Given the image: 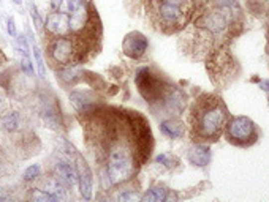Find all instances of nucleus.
<instances>
[{
  "label": "nucleus",
  "instance_id": "1",
  "mask_svg": "<svg viewBox=\"0 0 269 202\" xmlns=\"http://www.w3.org/2000/svg\"><path fill=\"white\" fill-rule=\"evenodd\" d=\"M81 124L86 145L97 164L101 191L136 180L155 147L144 114L124 106L98 104L81 114Z\"/></svg>",
  "mask_w": 269,
  "mask_h": 202
},
{
  "label": "nucleus",
  "instance_id": "2",
  "mask_svg": "<svg viewBox=\"0 0 269 202\" xmlns=\"http://www.w3.org/2000/svg\"><path fill=\"white\" fill-rule=\"evenodd\" d=\"M246 30L238 0H203L195 17L179 33L178 48L192 62H204L214 51L231 46Z\"/></svg>",
  "mask_w": 269,
  "mask_h": 202
},
{
  "label": "nucleus",
  "instance_id": "3",
  "mask_svg": "<svg viewBox=\"0 0 269 202\" xmlns=\"http://www.w3.org/2000/svg\"><path fill=\"white\" fill-rule=\"evenodd\" d=\"M231 117L223 96L217 92H196L187 114V136L190 142L215 144Z\"/></svg>",
  "mask_w": 269,
  "mask_h": 202
},
{
  "label": "nucleus",
  "instance_id": "4",
  "mask_svg": "<svg viewBox=\"0 0 269 202\" xmlns=\"http://www.w3.org/2000/svg\"><path fill=\"white\" fill-rule=\"evenodd\" d=\"M135 84L138 93L149 104L155 116L180 117L187 109V95L155 67L146 65L136 69Z\"/></svg>",
  "mask_w": 269,
  "mask_h": 202
},
{
  "label": "nucleus",
  "instance_id": "5",
  "mask_svg": "<svg viewBox=\"0 0 269 202\" xmlns=\"http://www.w3.org/2000/svg\"><path fill=\"white\" fill-rule=\"evenodd\" d=\"M203 0H140L149 27L165 37L179 35L192 22Z\"/></svg>",
  "mask_w": 269,
  "mask_h": 202
},
{
  "label": "nucleus",
  "instance_id": "6",
  "mask_svg": "<svg viewBox=\"0 0 269 202\" xmlns=\"http://www.w3.org/2000/svg\"><path fill=\"white\" fill-rule=\"evenodd\" d=\"M204 65L212 85L219 90L228 89L241 73V67L236 57L233 56L230 46L214 51L211 56L206 57Z\"/></svg>",
  "mask_w": 269,
  "mask_h": 202
},
{
  "label": "nucleus",
  "instance_id": "7",
  "mask_svg": "<svg viewBox=\"0 0 269 202\" xmlns=\"http://www.w3.org/2000/svg\"><path fill=\"white\" fill-rule=\"evenodd\" d=\"M223 137L228 144L234 147L249 148L260 140L262 131L252 119L246 116H231L225 125Z\"/></svg>",
  "mask_w": 269,
  "mask_h": 202
},
{
  "label": "nucleus",
  "instance_id": "8",
  "mask_svg": "<svg viewBox=\"0 0 269 202\" xmlns=\"http://www.w3.org/2000/svg\"><path fill=\"white\" fill-rule=\"evenodd\" d=\"M147 48H149V41L147 37L141 32H130L125 35V38L122 41V52L130 57L132 60H140L146 56Z\"/></svg>",
  "mask_w": 269,
  "mask_h": 202
},
{
  "label": "nucleus",
  "instance_id": "9",
  "mask_svg": "<svg viewBox=\"0 0 269 202\" xmlns=\"http://www.w3.org/2000/svg\"><path fill=\"white\" fill-rule=\"evenodd\" d=\"M45 35L46 38L53 37H70V16L59 11H51L45 21Z\"/></svg>",
  "mask_w": 269,
  "mask_h": 202
},
{
  "label": "nucleus",
  "instance_id": "10",
  "mask_svg": "<svg viewBox=\"0 0 269 202\" xmlns=\"http://www.w3.org/2000/svg\"><path fill=\"white\" fill-rule=\"evenodd\" d=\"M75 168L78 174V187H80L81 196L84 199H90L92 198V188H93V175L89 168L88 161L84 160L81 155H76L75 158Z\"/></svg>",
  "mask_w": 269,
  "mask_h": 202
},
{
  "label": "nucleus",
  "instance_id": "11",
  "mask_svg": "<svg viewBox=\"0 0 269 202\" xmlns=\"http://www.w3.org/2000/svg\"><path fill=\"white\" fill-rule=\"evenodd\" d=\"M171 199H179L178 193L173 191L171 188H168L165 183L159 180H152L149 188H147L141 196L143 202H167Z\"/></svg>",
  "mask_w": 269,
  "mask_h": 202
},
{
  "label": "nucleus",
  "instance_id": "12",
  "mask_svg": "<svg viewBox=\"0 0 269 202\" xmlns=\"http://www.w3.org/2000/svg\"><path fill=\"white\" fill-rule=\"evenodd\" d=\"M51 174L56 175V177L65 183L68 188H73L75 185H78V174H76V168L73 164H70L64 158H57L54 161V164L51 166Z\"/></svg>",
  "mask_w": 269,
  "mask_h": 202
},
{
  "label": "nucleus",
  "instance_id": "13",
  "mask_svg": "<svg viewBox=\"0 0 269 202\" xmlns=\"http://www.w3.org/2000/svg\"><path fill=\"white\" fill-rule=\"evenodd\" d=\"M187 160L195 168H206L212 160V152L209 148V144L192 142V145L187 150Z\"/></svg>",
  "mask_w": 269,
  "mask_h": 202
},
{
  "label": "nucleus",
  "instance_id": "14",
  "mask_svg": "<svg viewBox=\"0 0 269 202\" xmlns=\"http://www.w3.org/2000/svg\"><path fill=\"white\" fill-rule=\"evenodd\" d=\"M160 131L168 139H182L187 135V124L180 117H167L160 120Z\"/></svg>",
  "mask_w": 269,
  "mask_h": 202
},
{
  "label": "nucleus",
  "instance_id": "15",
  "mask_svg": "<svg viewBox=\"0 0 269 202\" xmlns=\"http://www.w3.org/2000/svg\"><path fill=\"white\" fill-rule=\"evenodd\" d=\"M38 188L51 193V195L56 196L59 201L60 199H67V196H68V187L65 185V183L60 182L56 175H53L51 172L48 175H45V177H41V175H40V177H38Z\"/></svg>",
  "mask_w": 269,
  "mask_h": 202
},
{
  "label": "nucleus",
  "instance_id": "16",
  "mask_svg": "<svg viewBox=\"0 0 269 202\" xmlns=\"http://www.w3.org/2000/svg\"><path fill=\"white\" fill-rule=\"evenodd\" d=\"M70 100L73 103V106L76 108V111L80 112V116L98 106V103L95 101V98H92L90 92H78V90H75V92L70 93Z\"/></svg>",
  "mask_w": 269,
  "mask_h": 202
},
{
  "label": "nucleus",
  "instance_id": "17",
  "mask_svg": "<svg viewBox=\"0 0 269 202\" xmlns=\"http://www.w3.org/2000/svg\"><path fill=\"white\" fill-rule=\"evenodd\" d=\"M0 125L8 133H13L21 127V114L18 111H8L0 116Z\"/></svg>",
  "mask_w": 269,
  "mask_h": 202
},
{
  "label": "nucleus",
  "instance_id": "18",
  "mask_svg": "<svg viewBox=\"0 0 269 202\" xmlns=\"http://www.w3.org/2000/svg\"><path fill=\"white\" fill-rule=\"evenodd\" d=\"M27 198H29L30 201H33V202H59V199H57L56 196H53L51 193L41 190V188H38V187L30 188Z\"/></svg>",
  "mask_w": 269,
  "mask_h": 202
},
{
  "label": "nucleus",
  "instance_id": "19",
  "mask_svg": "<svg viewBox=\"0 0 269 202\" xmlns=\"http://www.w3.org/2000/svg\"><path fill=\"white\" fill-rule=\"evenodd\" d=\"M155 163L162 164L163 168H167L168 171H175L178 166H179V158L176 155H171V153H162L155 158Z\"/></svg>",
  "mask_w": 269,
  "mask_h": 202
},
{
  "label": "nucleus",
  "instance_id": "20",
  "mask_svg": "<svg viewBox=\"0 0 269 202\" xmlns=\"http://www.w3.org/2000/svg\"><path fill=\"white\" fill-rule=\"evenodd\" d=\"M40 175H41V168H40L38 164H32V166H29V168L24 171L22 179H24L25 183H30V182L38 180Z\"/></svg>",
  "mask_w": 269,
  "mask_h": 202
},
{
  "label": "nucleus",
  "instance_id": "21",
  "mask_svg": "<svg viewBox=\"0 0 269 202\" xmlns=\"http://www.w3.org/2000/svg\"><path fill=\"white\" fill-rule=\"evenodd\" d=\"M32 49H33V59H35V64H37V69H38V74L40 77H45L46 74V68H45V62H43V57L40 54V49L35 43L32 41Z\"/></svg>",
  "mask_w": 269,
  "mask_h": 202
},
{
  "label": "nucleus",
  "instance_id": "22",
  "mask_svg": "<svg viewBox=\"0 0 269 202\" xmlns=\"http://www.w3.org/2000/svg\"><path fill=\"white\" fill-rule=\"evenodd\" d=\"M21 68L24 69V73L27 76H32L33 74V65L29 59V54H22V60H21Z\"/></svg>",
  "mask_w": 269,
  "mask_h": 202
},
{
  "label": "nucleus",
  "instance_id": "23",
  "mask_svg": "<svg viewBox=\"0 0 269 202\" xmlns=\"http://www.w3.org/2000/svg\"><path fill=\"white\" fill-rule=\"evenodd\" d=\"M265 19H266V54L269 56V10L265 13Z\"/></svg>",
  "mask_w": 269,
  "mask_h": 202
},
{
  "label": "nucleus",
  "instance_id": "24",
  "mask_svg": "<svg viewBox=\"0 0 269 202\" xmlns=\"http://www.w3.org/2000/svg\"><path fill=\"white\" fill-rule=\"evenodd\" d=\"M6 29H8V33H10L11 37H16V25H14L13 17H10V19L6 21Z\"/></svg>",
  "mask_w": 269,
  "mask_h": 202
},
{
  "label": "nucleus",
  "instance_id": "25",
  "mask_svg": "<svg viewBox=\"0 0 269 202\" xmlns=\"http://www.w3.org/2000/svg\"><path fill=\"white\" fill-rule=\"evenodd\" d=\"M32 17H33V19H35V24H37V27L40 29L43 24H41V19H40V16H38V11H37V8H35V6L32 8Z\"/></svg>",
  "mask_w": 269,
  "mask_h": 202
},
{
  "label": "nucleus",
  "instance_id": "26",
  "mask_svg": "<svg viewBox=\"0 0 269 202\" xmlns=\"http://www.w3.org/2000/svg\"><path fill=\"white\" fill-rule=\"evenodd\" d=\"M255 2L262 6V11L263 13H266L268 10H269V0H255Z\"/></svg>",
  "mask_w": 269,
  "mask_h": 202
},
{
  "label": "nucleus",
  "instance_id": "27",
  "mask_svg": "<svg viewBox=\"0 0 269 202\" xmlns=\"http://www.w3.org/2000/svg\"><path fill=\"white\" fill-rule=\"evenodd\" d=\"M263 87V90H266L269 93V81H262V84H260Z\"/></svg>",
  "mask_w": 269,
  "mask_h": 202
},
{
  "label": "nucleus",
  "instance_id": "28",
  "mask_svg": "<svg viewBox=\"0 0 269 202\" xmlns=\"http://www.w3.org/2000/svg\"><path fill=\"white\" fill-rule=\"evenodd\" d=\"M14 2H16V3H21V0H14Z\"/></svg>",
  "mask_w": 269,
  "mask_h": 202
}]
</instances>
